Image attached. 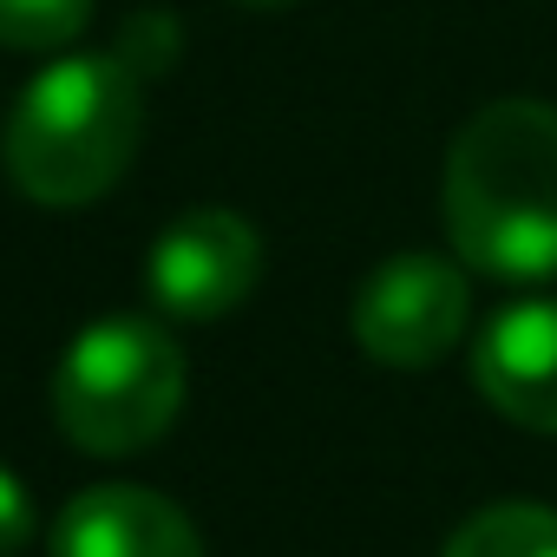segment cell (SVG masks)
<instances>
[{
  "instance_id": "1",
  "label": "cell",
  "mask_w": 557,
  "mask_h": 557,
  "mask_svg": "<svg viewBox=\"0 0 557 557\" xmlns=\"http://www.w3.org/2000/svg\"><path fill=\"white\" fill-rule=\"evenodd\" d=\"M446 236L453 256L498 283L557 275V106L492 99L446 151Z\"/></svg>"
},
{
  "instance_id": "2",
  "label": "cell",
  "mask_w": 557,
  "mask_h": 557,
  "mask_svg": "<svg viewBox=\"0 0 557 557\" xmlns=\"http://www.w3.org/2000/svg\"><path fill=\"white\" fill-rule=\"evenodd\" d=\"M145 138V79L119 53H73L34 73L8 119V177L47 210L106 197Z\"/></svg>"
},
{
  "instance_id": "3",
  "label": "cell",
  "mask_w": 557,
  "mask_h": 557,
  "mask_svg": "<svg viewBox=\"0 0 557 557\" xmlns=\"http://www.w3.org/2000/svg\"><path fill=\"white\" fill-rule=\"evenodd\" d=\"M184 407V355L145 315H106L73 335L53 374L60 433L92 459L145 453Z\"/></svg>"
},
{
  "instance_id": "4",
  "label": "cell",
  "mask_w": 557,
  "mask_h": 557,
  "mask_svg": "<svg viewBox=\"0 0 557 557\" xmlns=\"http://www.w3.org/2000/svg\"><path fill=\"white\" fill-rule=\"evenodd\" d=\"M466 315H472L466 269L446 262V256L407 249V256H387L361 283V296H355V342H361L368 361L413 374V368H433L466 335Z\"/></svg>"
},
{
  "instance_id": "5",
  "label": "cell",
  "mask_w": 557,
  "mask_h": 557,
  "mask_svg": "<svg viewBox=\"0 0 557 557\" xmlns=\"http://www.w3.org/2000/svg\"><path fill=\"white\" fill-rule=\"evenodd\" d=\"M262 275V236L223 210H184L158 243H151V302L177 322H216L230 315Z\"/></svg>"
},
{
  "instance_id": "6",
  "label": "cell",
  "mask_w": 557,
  "mask_h": 557,
  "mask_svg": "<svg viewBox=\"0 0 557 557\" xmlns=\"http://www.w3.org/2000/svg\"><path fill=\"white\" fill-rule=\"evenodd\" d=\"M472 387L531 433H557V302H511L472 342Z\"/></svg>"
},
{
  "instance_id": "7",
  "label": "cell",
  "mask_w": 557,
  "mask_h": 557,
  "mask_svg": "<svg viewBox=\"0 0 557 557\" xmlns=\"http://www.w3.org/2000/svg\"><path fill=\"white\" fill-rule=\"evenodd\" d=\"M53 557H203L197 524L151 485H92L66 498Z\"/></svg>"
},
{
  "instance_id": "8",
  "label": "cell",
  "mask_w": 557,
  "mask_h": 557,
  "mask_svg": "<svg viewBox=\"0 0 557 557\" xmlns=\"http://www.w3.org/2000/svg\"><path fill=\"white\" fill-rule=\"evenodd\" d=\"M440 557H557V511L550 505H485L472 511Z\"/></svg>"
},
{
  "instance_id": "9",
  "label": "cell",
  "mask_w": 557,
  "mask_h": 557,
  "mask_svg": "<svg viewBox=\"0 0 557 557\" xmlns=\"http://www.w3.org/2000/svg\"><path fill=\"white\" fill-rule=\"evenodd\" d=\"M92 21V0H0V47L14 53H53L79 40Z\"/></svg>"
},
{
  "instance_id": "10",
  "label": "cell",
  "mask_w": 557,
  "mask_h": 557,
  "mask_svg": "<svg viewBox=\"0 0 557 557\" xmlns=\"http://www.w3.org/2000/svg\"><path fill=\"white\" fill-rule=\"evenodd\" d=\"M171 53H177V27H171L164 14H138V21H125V34H119V60H125L138 79H145V73H164Z\"/></svg>"
},
{
  "instance_id": "11",
  "label": "cell",
  "mask_w": 557,
  "mask_h": 557,
  "mask_svg": "<svg viewBox=\"0 0 557 557\" xmlns=\"http://www.w3.org/2000/svg\"><path fill=\"white\" fill-rule=\"evenodd\" d=\"M27 537H34V498L8 466H0V557H14Z\"/></svg>"
},
{
  "instance_id": "12",
  "label": "cell",
  "mask_w": 557,
  "mask_h": 557,
  "mask_svg": "<svg viewBox=\"0 0 557 557\" xmlns=\"http://www.w3.org/2000/svg\"><path fill=\"white\" fill-rule=\"evenodd\" d=\"M243 8H283V0H243Z\"/></svg>"
}]
</instances>
